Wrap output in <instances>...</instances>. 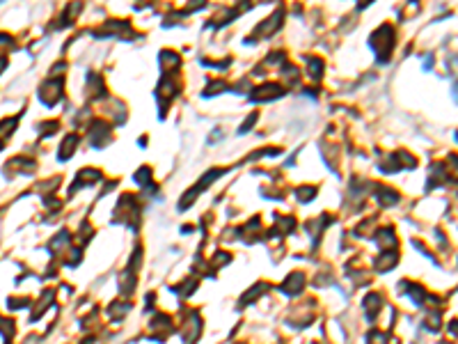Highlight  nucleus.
<instances>
[{
	"label": "nucleus",
	"mask_w": 458,
	"mask_h": 344,
	"mask_svg": "<svg viewBox=\"0 0 458 344\" xmlns=\"http://www.w3.org/2000/svg\"><path fill=\"white\" fill-rule=\"evenodd\" d=\"M454 92H456V99H458V85H456V87H454Z\"/></svg>",
	"instance_id": "nucleus-1"
}]
</instances>
